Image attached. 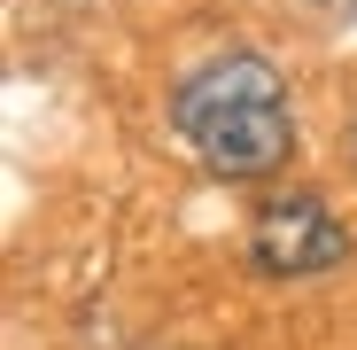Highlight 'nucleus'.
<instances>
[{
  "instance_id": "f257e3e1",
  "label": "nucleus",
  "mask_w": 357,
  "mask_h": 350,
  "mask_svg": "<svg viewBox=\"0 0 357 350\" xmlns=\"http://www.w3.org/2000/svg\"><path fill=\"white\" fill-rule=\"evenodd\" d=\"M171 133L218 180H264L295 148V109H287V86L264 54L233 47V54L195 63L171 86Z\"/></svg>"
},
{
  "instance_id": "f03ea898",
  "label": "nucleus",
  "mask_w": 357,
  "mask_h": 350,
  "mask_svg": "<svg viewBox=\"0 0 357 350\" xmlns=\"http://www.w3.org/2000/svg\"><path fill=\"white\" fill-rule=\"evenodd\" d=\"M349 257H357L349 226H342L319 195H303V187L264 195L257 218H249V265H257L264 280H311V272H334V265H349Z\"/></svg>"
},
{
  "instance_id": "7ed1b4c3",
  "label": "nucleus",
  "mask_w": 357,
  "mask_h": 350,
  "mask_svg": "<svg viewBox=\"0 0 357 350\" xmlns=\"http://www.w3.org/2000/svg\"><path fill=\"white\" fill-rule=\"evenodd\" d=\"M319 8H334V0H319Z\"/></svg>"
}]
</instances>
